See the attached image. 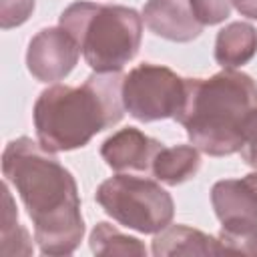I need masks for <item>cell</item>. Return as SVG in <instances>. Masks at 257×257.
<instances>
[{
    "instance_id": "cell-1",
    "label": "cell",
    "mask_w": 257,
    "mask_h": 257,
    "mask_svg": "<svg viewBox=\"0 0 257 257\" xmlns=\"http://www.w3.org/2000/svg\"><path fill=\"white\" fill-rule=\"evenodd\" d=\"M2 173L32 219L40 253H74L84 235V219L72 173L30 137H18L6 145Z\"/></svg>"
},
{
    "instance_id": "cell-2",
    "label": "cell",
    "mask_w": 257,
    "mask_h": 257,
    "mask_svg": "<svg viewBox=\"0 0 257 257\" xmlns=\"http://www.w3.org/2000/svg\"><path fill=\"white\" fill-rule=\"evenodd\" d=\"M120 72H92L80 86L54 84L40 92L32 118L38 143L50 153L74 151L124 114Z\"/></svg>"
},
{
    "instance_id": "cell-3",
    "label": "cell",
    "mask_w": 257,
    "mask_h": 257,
    "mask_svg": "<svg viewBox=\"0 0 257 257\" xmlns=\"http://www.w3.org/2000/svg\"><path fill=\"white\" fill-rule=\"evenodd\" d=\"M255 106V80L225 68L209 78H187V98L175 120L201 153L227 157L241 151L243 124Z\"/></svg>"
},
{
    "instance_id": "cell-4",
    "label": "cell",
    "mask_w": 257,
    "mask_h": 257,
    "mask_svg": "<svg viewBox=\"0 0 257 257\" xmlns=\"http://www.w3.org/2000/svg\"><path fill=\"white\" fill-rule=\"evenodd\" d=\"M94 72H120L141 46L143 16L118 4L74 2L58 18Z\"/></svg>"
},
{
    "instance_id": "cell-5",
    "label": "cell",
    "mask_w": 257,
    "mask_h": 257,
    "mask_svg": "<svg viewBox=\"0 0 257 257\" xmlns=\"http://www.w3.org/2000/svg\"><path fill=\"white\" fill-rule=\"evenodd\" d=\"M96 203L116 223L139 233H159L175 215L173 197L155 181L133 175H114L94 193Z\"/></svg>"
},
{
    "instance_id": "cell-6",
    "label": "cell",
    "mask_w": 257,
    "mask_h": 257,
    "mask_svg": "<svg viewBox=\"0 0 257 257\" xmlns=\"http://www.w3.org/2000/svg\"><path fill=\"white\" fill-rule=\"evenodd\" d=\"M187 98V78L167 66L143 62L128 70L122 80L124 110L141 120L177 118Z\"/></svg>"
},
{
    "instance_id": "cell-7",
    "label": "cell",
    "mask_w": 257,
    "mask_h": 257,
    "mask_svg": "<svg viewBox=\"0 0 257 257\" xmlns=\"http://www.w3.org/2000/svg\"><path fill=\"white\" fill-rule=\"evenodd\" d=\"M211 203L221 221V237L257 233V189L247 177L217 181L211 189Z\"/></svg>"
},
{
    "instance_id": "cell-8",
    "label": "cell",
    "mask_w": 257,
    "mask_h": 257,
    "mask_svg": "<svg viewBox=\"0 0 257 257\" xmlns=\"http://www.w3.org/2000/svg\"><path fill=\"white\" fill-rule=\"evenodd\" d=\"M80 48L76 40L62 28H42L28 42L26 66L28 72L40 82H56L72 72L78 62Z\"/></svg>"
},
{
    "instance_id": "cell-9",
    "label": "cell",
    "mask_w": 257,
    "mask_h": 257,
    "mask_svg": "<svg viewBox=\"0 0 257 257\" xmlns=\"http://www.w3.org/2000/svg\"><path fill=\"white\" fill-rule=\"evenodd\" d=\"M163 147H165L163 143L147 137L143 131L135 126H124L112 133L100 145V157L112 171L118 173L124 171L151 173L153 161Z\"/></svg>"
},
{
    "instance_id": "cell-10",
    "label": "cell",
    "mask_w": 257,
    "mask_h": 257,
    "mask_svg": "<svg viewBox=\"0 0 257 257\" xmlns=\"http://www.w3.org/2000/svg\"><path fill=\"white\" fill-rule=\"evenodd\" d=\"M143 22L153 34L173 42H191L203 32L189 0H149L143 8Z\"/></svg>"
},
{
    "instance_id": "cell-11",
    "label": "cell",
    "mask_w": 257,
    "mask_h": 257,
    "mask_svg": "<svg viewBox=\"0 0 257 257\" xmlns=\"http://www.w3.org/2000/svg\"><path fill=\"white\" fill-rule=\"evenodd\" d=\"M155 255H219L223 247L219 237H211L199 229L187 225H169L155 233Z\"/></svg>"
},
{
    "instance_id": "cell-12",
    "label": "cell",
    "mask_w": 257,
    "mask_h": 257,
    "mask_svg": "<svg viewBox=\"0 0 257 257\" xmlns=\"http://www.w3.org/2000/svg\"><path fill=\"white\" fill-rule=\"evenodd\" d=\"M257 54V30L247 22H231L219 30L215 40V60L223 68L247 64Z\"/></svg>"
},
{
    "instance_id": "cell-13",
    "label": "cell",
    "mask_w": 257,
    "mask_h": 257,
    "mask_svg": "<svg viewBox=\"0 0 257 257\" xmlns=\"http://www.w3.org/2000/svg\"><path fill=\"white\" fill-rule=\"evenodd\" d=\"M201 169V155L195 145H175L163 147L151 167L157 181L165 185H181L197 175Z\"/></svg>"
},
{
    "instance_id": "cell-14",
    "label": "cell",
    "mask_w": 257,
    "mask_h": 257,
    "mask_svg": "<svg viewBox=\"0 0 257 257\" xmlns=\"http://www.w3.org/2000/svg\"><path fill=\"white\" fill-rule=\"evenodd\" d=\"M88 243L96 255H147V247L137 237L124 235L104 221L94 225Z\"/></svg>"
},
{
    "instance_id": "cell-15",
    "label": "cell",
    "mask_w": 257,
    "mask_h": 257,
    "mask_svg": "<svg viewBox=\"0 0 257 257\" xmlns=\"http://www.w3.org/2000/svg\"><path fill=\"white\" fill-rule=\"evenodd\" d=\"M10 243H14L12 247V255H30L32 253V245H30V237L26 233V229L18 223V211L14 207L10 189H8V181L4 183V215H2V253L6 255L10 249Z\"/></svg>"
},
{
    "instance_id": "cell-16",
    "label": "cell",
    "mask_w": 257,
    "mask_h": 257,
    "mask_svg": "<svg viewBox=\"0 0 257 257\" xmlns=\"http://www.w3.org/2000/svg\"><path fill=\"white\" fill-rule=\"evenodd\" d=\"M191 10L195 14V18L203 24V26H211V24H219L223 22L233 6V0H189Z\"/></svg>"
},
{
    "instance_id": "cell-17",
    "label": "cell",
    "mask_w": 257,
    "mask_h": 257,
    "mask_svg": "<svg viewBox=\"0 0 257 257\" xmlns=\"http://www.w3.org/2000/svg\"><path fill=\"white\" fill-rule=\"evenodd\" d=\"M34 10V0H0V20L2 28H14L24 24Z\"/></svg>"
},
{
    "instance_id": "cell-18",
    "label": "cell",
    "mask_w": 257,
    "mask_h": 257,
    "mask_svg": "<svg viewBox=\"0 0 257 257\" xmlns=\"http://www.w3.org/2000/svg\"><path fill=\"white\" fill-rule=\"evenodd\" d=\"M241 157L247 165L257 169V106L247 114L243 124V145H241Z\"/></svg>"
},
{
    "instance_id": "cell-19",
    "label": "cell",
    "mask_w": 257,
    "mask_h": 257,
    "mask_svg": "<svg viewBox=\"0 0 257 257\" xmlns=\"http://www.w3.org/2000/svg\"><path fill=\"white\" fill-rule=\"evenodd\" d=\"M233 6L241 16L257 20V0H233Z\"/></svg>"
},
{
    "instance_id": "cell-20",
    "label": "cell",
    "mask_w": 257,
    "mask_h": 257,
    "mask_svg": "<svg viewBox=\"0 0 257 257\" xmlns=\"http://www.w3.org/2000/svg\"><path fill=\"white\" fill-rule=\"evenodd\" d=\"M247 179H249V181H251V185L257 189V171H255V173H251V175H247Z\"/></svg>"
}]
</instances>
